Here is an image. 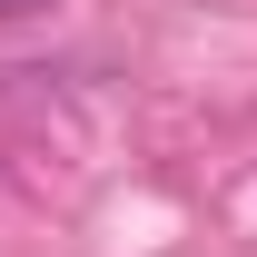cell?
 <instances>
[{"label":"cell","mask_w":257,"mask_h":257,"mask_svg":"<svg viewBox=\"0 0 257 257\" xmlns=\"http://www.w3.org/2000/svg\"><path fill=\"white\" fill-rule=\"evenodd\" d=\"M20 10H40V0H0V20H20Z\"/></svg>","instance_id":"obj_1"}]
</instances>
